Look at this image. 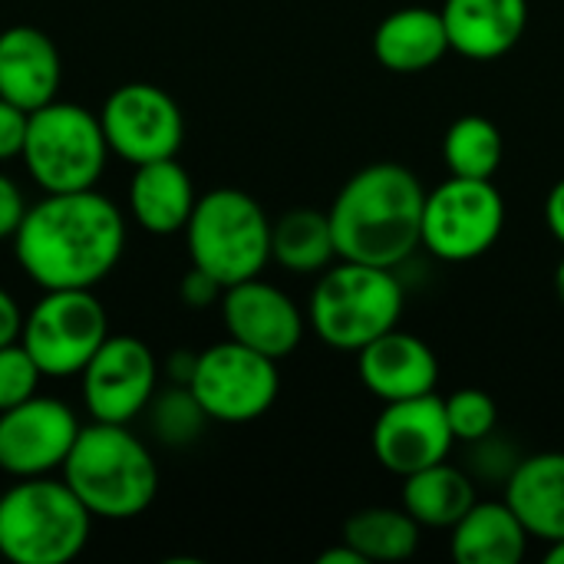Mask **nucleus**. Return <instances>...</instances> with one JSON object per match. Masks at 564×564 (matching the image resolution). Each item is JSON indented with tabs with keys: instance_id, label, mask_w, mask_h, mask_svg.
Masks as SVG:
<instances>
[{
	"instance_id": "nucleus-4",
	"label": "nucleus",
	"mask_w": 564,
	"mask_h": 564,
	"mask_svg": "<svg viewBox=\"0 0 564 564\" xmlns=\"http://www.w3.org/2000/svg\"><path fill=\"white\" fill-rule=\"evenodd\" d=\"M403 307L406 297L393 268L337 258L311 291L307 327L327 347L357 354L380 334L400 327Z\"/></svg>"
},
{
	"instance_id": "nucleus-18",
	"label": "nucleus",
	"mask_w": 564,
	"mask_h": 564,
	"mask_svg": "<svg viewBox=\"0 0 564 564\" xmlns=\"http://www.w3.org/2000/svg\"><path fill=\"white\" fill-rule=\"evenodd\" d=\"M449 50L466 59H499L529 26V0H446L440 7Z\"/></svg>"
},
{
	"instance_id": "nucleus-6",
	"label": "nucleus",
	"mask_w": 564,
	"mask_h": 564,
	"mask_svg": "<svg viewBox=\"0 0 564 564\" xmlns=\"http://www.w3.org/2000/svg\"><path fill=\"white\" fill-rule=\"evenodd\" d=\"M185 245L195 268L221 288L258 278L271 261V218L254 195L241 188H212L198 195L185 225Z\"/></svg>"
},
{
	"instance_id": "nucleus-10",
	"label": "nucleus",
	"mask_w": 564,
	"mask_h": 564,
	"mask_svg": "<svg viewBox=\"0 0 564 564\" xmlns=\"http://www.w3.org/2000/svg\"><path fill=\"white\" fill-rule=\"evenodd\" d=\"M188 390L195 393L208 420L228 426L254 423L274 406L281 393L278 360L228 337L198 354Z\"/></svg>"
},
{
	"instance_id": "nucleus-15",
	"label": "nucleus",
	"mask_w": 564,
	"mask_h": 564,
	"mask_svg": "<svg viewBox=\"0 0 564 564\" xmlns=\"http://www.w3.org/2000/svg\"><path fill=\"white\" fill-rule=\"evenodd\" d=\"M218 307H221V321L231 340L278 364L301 347L304 330H307V317L301 314L294 297L261 281V274L225 288Z\"/></svg>"
},
{
	"instance_id": "nucleus-36",
	"label": "nucleus",
	"mask_w": 564,
	"mask_h": 564,
	"mask_svg": "<svg viewBox=\"0 0 564 564\" xmlns=\"http://www.w3.org/2000/svg\"><path fill=\"white\" fill-rule=\"evenodd\" d=\"M317 564H367V562L360 558V552H354L347 542H340L337 549H327V552L317 558Z\"/></svg>"
},
{
	"instance_id": "nucleus-12",
	"label": "nucleus",
	"mask_w": 564,
	"mask_h": 564,
	"mask_svg": "<svg viewBox=\"0 0 564 564\" xmlns=\"http://www.w3.org/2000/svg\"><path fill=\"white\" fill-rule=\"evenodd\" d=\"M79 393L93 420L129 426L159 393V360L152 347L129 334H109L83 367Z\"/></svg>"
},
{
	"instance_id": "nucleus-20",
	"label": "nucleus",
	"mask_w": 564,
	"mask_h": 564,
	"mask_svg": "<svg viewBox=\"0 0 564 564\" xmlns=\"http://www.w3.org/2000/svg\"><path fill=\"white\" fill-rule=\"evenodd\" d=\"M506 502L522 519L532 539H564V453L522 456L506 479Z\"/></svg>"
},
{
	"instance_id": "nucleus-35",
	"label": "nucleus",
	"mask_w": 564,
	"mask_h": 564,
	"mask_svg": "<svg viewBox=\"0 0 564 564\" xmlns=\"http://www.w3.org/2000/svg\"><path fill=\"white\" fill-rule=\"evenodd\" d=\"M195 360H198V354H192V350H175V354L169 357V364H165V377H169L172 383L188 387V380H192V373H195Z\"/></svg>"
},
{
	"instance_id": "nucleus-23",
	"label": "nucleus",
	"mask_w": 564,
	"mask_h": 564,
	"mask_svg": "<svg viewBox=\"0 0 564 564\" xmlns=\"http://www.w3.org/2000/svg\"><path fill=\"white\" fill-rule=\"evenodd\" d=\"M476 506V479L449 459L403 479V509L423 529H453Z\"/></svg>"
},
{
	"instance_id": "nucleus-13",
	"label": "nucleus",
	"mask_w": 564,
	"mask_h": 564,
	"mask_svg": "<svg viewBox=\"0 0 564 564\" xmlns=\"http://www.w3.org/2000/svg\"><path fill=\"white\" fill-rule=\"evenodd\" d=\"M83 423L56 397H30L0 413V473L10 479L53 476L63 469Z\"/></svg>"
},
{
	"instance_id": "nucleus-37",
	"label": "nucleus",
	"mask_w": 564,
	"mask_h": 564,
	"mask_svg": "<svg viewBox=\"0 0 564 564\" xmlns=\"http://www.w3.org/2000/svg\"><path fill=\"white\" fill-rule=\"evenodd\" d=\"M545 562L564 564V539L562 542H552V545H549V555H545Z\"/></svg>"
},
{
	"instance_id": "nucleus-26",
	"label": "nucleus",
	"mask_w": 564,
	"mask_h": 564,
	"mask_svg": "<svg viewBox=\"0 0 564 564\" xmlns=\"http://www.w3.org/2000/svg\"><path fill=\"white\" fill-rule=\"evenodd\" d=\"M506 155L502 132L486 116H459L443 139V162L449 175L463 178H496Z\"/></svg>"
},
{
	"instance_id": "nucleus-33",
	"label": "nucleus",
	"mask_w": 564,
	"mask_h": 564,
	"mask_svg": "<svg viewBox=\"0 0 564 564\" xmlns=\"http://www.w3.org/2000/svg\"><path fill=\"white\" fill-rule=\"evenodd\" d=\"M20 330H23V311L17 297L7 288H0V347L20 340Z\"/></svg>"
},
{
	"instance_id": "nucleus-31",
	"label": "nucleus",
	"mask_w": 564,
	"mask_h": 564,
	"mask_svg": "<svg viewBox=\"0 0 564 564\" xmlns=\"http://www.w3.org/2000/svg\"><path fill=\"white\" fill-rule=\"evenodd\" d=\"M178 294H182V301L188 304V307H195V311H202V307H212V304H218L221 301V294H225V288L212 278V274H205L202 268H188V274L182 278V284H178Z\"/></svg>"
},
{
	"instance_id": "nucleus-34",
	"label": "nucleus",
	"mask_w": 564,
	"mask_h": 564,
	"mask_svg": "<svg viewBox=\"0 0 564 564\" xmlns=\"http://www.w3.org/2000/svg\"><path fill=\"white\" fill-rule=\"evenodd\" d=\"M545 221H549L555 241L564 245V178H558V182L552 185V192H549V198H545Z\"/></svg>"
},
{
	"instance_id": "nucleus-27",
	"label": "nucleus",
	"mask_w": 564,
	"mask_h": 564,
	"mask_svg": "<svg viewBox=\"0 0 564 564\" xmlns=\"http://www.w3.org/2000/svg\"><path fill=\"white\" fill-rule=\"evenodd\" d=\"M142 416L149 420V430L162 446H188L202 436L205 423H212L195 393L182 383L159 390Z\"/></svg>"
},
{
	"instance_id": "nucleus-28",
	"label": "nucleus",
	"mask_w": 564,
	"mask_h": 564,
	"mask_svg": "<svg viewBox=\"0 0 564 564\" xmlns=\"http://www.w3.org/2000/svg\"><path fill=\"white\" fill-rule=\"evenodd\" d=\"M443 403H446V420H449L456 443L469 446L476 440H486L499 426V406L479 387H463L453 397H446Z\"/></svg>"
},
{
	"instance_id": "nucleus-14",
	"label": "nucleus",
	"mask_w": 564,
	"mask_h": 564,
	"mask_svg": "<svg viewBox=\"0 0 564 564\" xmlns=\"http://www.w3.org/2000/svg\"><path fill=\"white\" fill-rule=\"evenodd\" d=\"M370 443H373L377 463L387 473L406 479L426 466L449 459L456 436L449 430L443 397L423 393V397L383 403L373 423Z\"/></svg>"
},
{
	"instance_id": "nucleus-30",
	"label": "nucleus",
	"mask_w": 564,
	"mask_h": 564,
	"mask_svg": "<svg viewBox=\"0 0 564 564\" xmlns=\"http://www.w3.org/2000/svg\"><path fill=\"white\" fill-rule=\"evenodd\" d=\"M26 119H30L26 109H20L0 96V162L20 159L23 139H26Z\"/></svg>"
},
{
	"instance_id": "nucleus-17",
	"label": "nucleus",
	"mask_w": 564,
	"mask_h": 564,
	"mask_svg": "<svg viewBox=\"0 0 564 564\" xmlns=\"http://www.w3.org/2000/svg\"><path fill=\"white\" fill-rule=\"evenodd\" d=\"M63 59L56 43L30 23L0 30V96L33 112L56 99Z\"/></svg>"
},
{
	"instance_id": "nucleus-19",
	"label": "nucleus",
	"mask_w": 564,
	"mask_h": 564,
	"mask_svg": "<svg viewBox=\"0 0 564 564\" xmlns=\"http://www.w3.org/2000/svg\"><path fill=\"white\" fill-rule=\"evenodd\" d=\"M195 202H198L195 182L175 155L135 165V172L129 178L132 221L149 235L165 238V235L185 231V225L195 212Z\"/></svg>"
},
{
	"instance_id": "nucleus-11",
	"label": "nucleus",
	"mask_w": 564,
	"mask_h": 564,
	"mask_svg": "<svg viewBox=\"0 0 564 564\" xmlns=\"http://www.w3.org/2000/svg\"><path fill=\"white\" fill-rule=\"evenodd\" d=\"M99 122L109 152L132 169L155 159H172L185 142L182 106L155 83L116 86L99 109Z\"/></svg>"
},
{
	"instance_id": "nucleus-24",
	"label": "nucleus",
	"mask_w": 564,
	"mask_h": 564,
	"mask_svg": "<svg viewBox=\"0 0 564 564\" xmlns=\"http://www.w3.org/2000/svg\"><path fill=\"white\" fill-rule=\"evenodd\" d=\"M271 261L294 274H321L337 261L334 228L327 212L291 208L271 221Z\"/></svg>"
},
{
	"instance_id": "nucleus-3",
	"label": "nucleus",
	"mask_w": 564,
	"mask_h": 564,
	"mask_svg": "<svg viewBox=\"0 0 564 564\" xmlns=\"http://www.w3.org/2000/svg\"><path fill=\"white\" fill-rule=\"evenodd\" d=\"M59 476L89 516L102 522L139 519L159 496L155 456L122 423L93 420L83 426Z\"/></svg>"
},
{
	"instance_id": "nucleus-29",
	"label": "nucleus",
	"mask_w": 564,
	"mask_h": 564,
	"mask_svg": "<svg viewBox=\"0 0 564 564\" xmlns=\"http://www.w3.org/2000/svg\"><path fill=\"white\" fill-rule=\"evenodd\" d=\"M40 380H43V370L36 367V360L20 340L0 347V413L36 397Z\"/></svg>"
},
{
	"instance_id": "nucleus-9",
	"label": "nucleus",
	"mask_w": 564,
	"mask_h": 564,
	"mask_svg": "<svg viewBox=\"0 0 564 564\" xmlns=\"http://www.w3.org/2000/svg\"><path fill=\"white\" fill-rule=\"evenodd\" d=\"M506 228V198L492 178L449 175L426 192L423 248L449 264L482 258Z\"/></svg>"
},
{
	"instance_id": "nucleus-5",
	"label": "nucleus",
	"mask_w": 564,
	"mask_h": 564,
	"mask_svg": "<svg viewBox=\"0 0 564 564\" xmlns=\"http://www.w3.org/2000/svg\"><path fill=\"white\" fill-rule=\"evenodd\" d=\"M89 509L53 476L17 479L0 496V555L13 564H66L93 532Z\"/></svg>"
},
{
	"instance_id": "nucleus-21",
	"label": "nucleus",
	"mask_w": 564,
	"mask_h": 564,
	"mask_svg": "<svg viewBox=\"0 0 564 564\" xmlns=\"http://www.w3.org/2000/svg\"><path fill=\"white\" fill-rule=\"evenodd\" d=\"M449 53V36L440 10L400 7L373 30V56L390 73H426Z\"/></svg>"
},
{
	"instance_id": "nucleus-7",
	"label": "nucleus",
	"mask_w": 564,
	"mask_h": 564,
	"mask_svg": "<svg viewBox=\"0 0 564 564\" xmlns=\"http://www.w3.org/2000/svg\"><path fill=\"white\" fill-rule=\"evenodd\" d=\"M109 155L99 112H89L86 106L53 99L26 119L20 159L30 178L50 195L96 188Z\"/></svg>"
},
{
	"instance_id": "nucleus-8",
	"label": "nucleus",
	"mask_w": 564,
	"mask_h": 564,
	"mask_svg": "<svg viewBox=\"0 0 564 564\" xmlns=\"http://www.w3.org/2000/svg\"><path fill=\"white\" fill-rule=\"evenodd\" d=\"M109 337V314L86 288L43 291L23 317L20 344L30 350L43 377H79L89 357Z\"/></svg>"
},
{
	"instance_id": "nucleus-2",
	"label": "nucleus",
	"mask_w": 564,
	"mask_h": 564,
	"mask_svg": "<svg viewBox=\"0 0 564 564\" xmlns=\"http://www.w3.org/2000/svg\"><path fill=\"white\" fill-rule=\"evenodd\" d=\"M423 208L426 188L413 169L400 162L364 165L327 212L337 258L397 271L423 245Z\"/></svg>"
},
{
	"instance_id": "nucleus-16",
	"label": "nucleus",
	"mask_w": 564,
	"mask_h": 564,
	"mask_svg": "<svg viewBox=\"0 0 564 564\" xmlns=\"http://www.w3.org/2000/svg\"><path fill=\"white\" fill-rule=\"evenodd\" d=\"M357 370L364 387L383 403L436 393V380H440V360L433 347L423 337L406 334L400 327L360 347Z\"/></svg>"
},
{
	"instance_id": "nucleus-22",
	"label": "nucleus",
	"mask_w": 564,
	"mask_h": 564,
	"mask_svg": "<svg viewBox=\"0 0 564 564\" xmlns=\"http://www.w3.org/2000/svg\"><path fill=\"white\" fill-rule=\"evenodd\" d=\"M529 529L502 502H479L449 529V555L459 564H519L529 552Z\"/></svg>"
},
{
	"instance_id": "nucleus-25",
	"label": "nucleus",
	"mask_w": 564,
	"mask_h": 564,
	"mask_svg": "<svg viewBox=\"0 0 564 564\" xmlns=\"http://www.w3.org/2000/svg\"><path fill=\"white\" fill-rule=\"evenodd\" d=\"M420 522L406 509L370 506L344 522V539L367 564L406 562L420 549Z\"/></svg>"
},
{
	"instance_id": "nucleus-32",
	"label": "nucleus",
	"mask_w": 564,
	"mask_h": 564,
	"mask_svg": "<svg viewBox=\"0 0 564 564\" xmlns=\"http://www.w3.org/2000/svg\"><path fill=\"white\" fill-rule=\"evenodd\" d=\"M26 208H30V205H26L20 185H17L10 175L0 172V241H7V238L17 235V228H20Z\"/></svg>"
},
{
	"instance_id": "nucleus-38",
	"label": "nucleus",
	"mask_w": 564,
	"mask_h": 564,
	"mask_svg": "<svg viewBox=\"0 0 564 564\" xmlns=\"http://www.w3.org/2000/svg\"><path fill=\"white\" fill-rule=\"evenodd\" d=\"M555 291H558V301L564 304V258L558 261V268H555Z\"/></svg>"
},
{
	"instance_id": "nucleus-1",
	"label": "nucleus",
	"mask_w": 564,
	"mask_h": 564,
	"mask_svg": "<svg viewBox=\"0 0 564 564\" xmlns=\"http://www.w3.org/2000/svg\"><path fill=\"white\" fill-rule=\"evenodd\" d=\"M13 241L23 274L43 291L102 284L126 251V218L96 188L46 192L26 208Z\"/></svg>"
}]
</instances>
